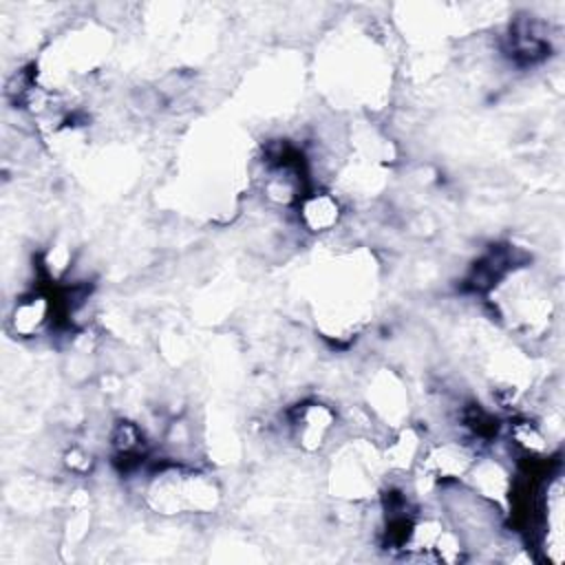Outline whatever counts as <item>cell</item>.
<instances>
[{
    "label": "cell",
    "instance_id": "1",
    "mask_svg": "<svg viewBox=\"0 0 565 565\" xmlns=\"http://www.w3.org/2000/svg\"><path fill=\"white\" fill-rule=\"evenodd\" d=\"M340 413L322 399H305L285 413V428L289 441L307 455L322 452L340 428Z\"/></svg>",
    "mask_w": 565,
    "mask_h": 565
},
{
    "label": "cell",
    "instance_id": "2",
    "mask_svg": "<svg viewBox=\"0 0 565 565\" xmlns=\"http://www.w3.org/2000/svg\"><path fill=\"white\" fill-rule=\"evenodd\" d=\"M55 300L44 289H29L15 296L9 313L7 329L18 340L42 338L55 327Z\"/></svg>",
    "mask_w": 565,
    "mask_h": 565
},
{
    "label": "cell",
    "instance_id": "3",
    "mask_svg": "<svg viewBox=\"0 0 565 565\" xmlns=\"http://www.w3.org/2000/svg\"><path fill=\"white\" fill-rule=\"evenodd\" d=\"M463 483L479 499L488 501L490 505L499 508L505 514L510 494H512V486H514V475L501 459L479 452L477 459L472 461V466L468 468Z\"/></svg>",
    "mask_w": 565,
    "mask_h": 565
},
{
    "label": "cell",
    "instance_id": "4",
    "mask_svg": "<svg viewBox=\"0 0 565 565\" xmlns=\"http://www.w3.org/2000/svg\"><path fill=\"white\" fill-rule=\"evenodd\" d=\"M294 212L302 232L320 236L340 227L344 218V203L335 190L311 188L294 207Z\"/></svg>",
    "mask_w": 565,
    "mask_h": 565
},
{
    "label": "cell",
    "instance_id": "5",
    "mask_svg": "<svg viewBox=\"0 0 565 565\" xmlns=\"http://www.w3.org/2000/svg\"><path fill=\"white\" fill-rule=\"evenodd\" d=\"M62 466L73 477H88L95 468V457L84 446L73 444L62 452Z\"/></svg>",
    "mask_w": 565,
    "mask_h": 565
}]
</instances>
